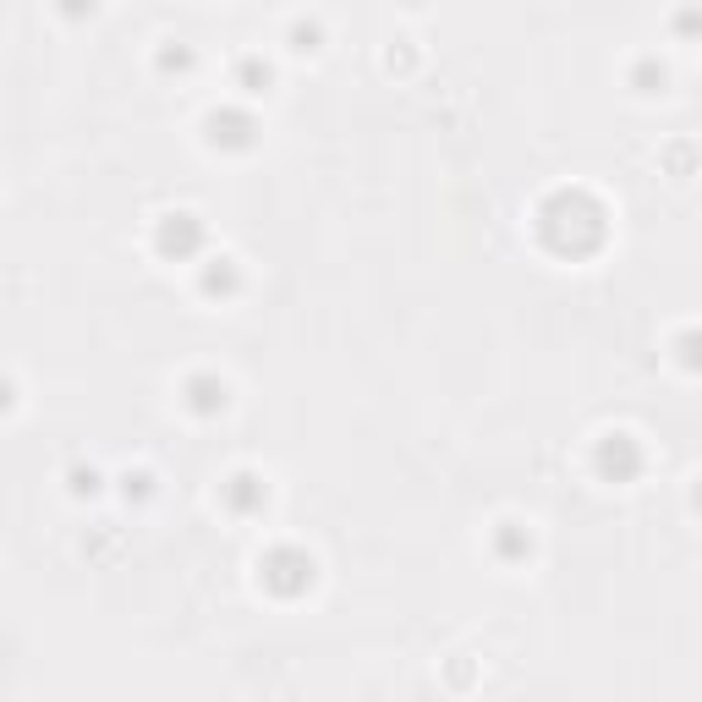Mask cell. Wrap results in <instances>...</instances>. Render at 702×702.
I'll use <instances>...</instances> for the list:
<instances>
[{"instance_id":"1","label":"cell","mask_w":702,"mask_h":702,"mask_svg":"<svg viewBox=\"0 0 702 702\" xmlns=\"http://www.w3.org/2000/svg\"><path fill=\"white\" fill-rule=\"evenodd\" d=\"M538 237H544V248L560 253V259H581V253L604 248V209H598V198H587V192H576V187L549 192V198L538 203Z\"/></svg>"},{"instance_id":"2","label":"cell","mask_w":702,"mask_h":702,"mask_svg":"<svg viewBox=\"0 0 702 702\" xmlns=\"http://www.w3.org/2000/svg\"><path fill=\"white\" fill-rule=\"evenodd\" d=\"M313 581H318V565H313L307 549H296V544H281V549H270L259 560V587L275 593V598H302Z\"/></svg>"},{"instance_id":"3","label":"cell","mask_w":702,"mask_h":702,"mask_svg":"<svg viewBox=\"0 0 702 702\" xmlns=\"http://www.w3.org/2000/svg\"><path fill=\"white\" fill-rule=\"evenodd\" d=\"M203 248H209V226H203L192 209H170V214H159V226H154V253H159V259H170V264H192V259H203Z\"/></svg>"},{"instance_id":"4","label":"cell","mask_w":702,"mask_h":702,"mask_svg":"<svg viewBox=\"0 0 702 702\" xmlns=\"http://www.w3.org/2000/svg\"><path fill=\"white\" fill-rule=\"evenodd\" d=\"M593 472H598L604 483H631V478L642 472V444H637L631 433H604V439L593 444Z\"/></svg>"},{"instance_id":"5","label":"cell","mask_w":702,"mask_h":702,"mask_svg":"<svg viewBox=\"0 0 702 702\" xmlns=\"http://www.w3.org/2000/svg\"><path fill=\"white\" fill-rule=\"evenodd\" d=\"M209 143L226 148V154L259 148V116H253L248 105H220V111L209 116Z\"/></svg>"},{"instance_id":"6","label":"cell","mask_w":702,"mask_h":702,"mask_svg":"<svg viewBox=\"0 0 702 702\" xmlns=\"http://www.w3.org/2000/svg\"><path fill=\"white\" fill-rule=\"evenodd\" d=\"M181 407H187L192 418H220V412L231 407V385H226L220 374H187Z\"/></svg>"},{"instance_id":"7","label":"cell","mask_w":702,"mask_h":702,"mask_svg":"<svg viewBox=\"0 0 702 702\" xmlns=\"http://www.w3.org/2000/svg\"><path fill=\"white\" fill-rule=\"evenodd\" d=\"M220 500H226L231 516H259V511L270 505V483H264L259 472H231V478L220 483Z\"/></svg>"},{"instance_id":"8","label":"cell","mask_w":702,"mask_h":702,"mask_svg":"<svg viewBox=\"0 0 702 702\" xmlns=\"http://www.w3.org/2000/svg\"><path fill=\"white\" fill-rule=\"evenodd\" d=\"M198 291H203V296H220V302L237 296V291H242V264L226 259V253L203 259V264H198Z\"/></svg>"},{"instance_id":"9","label":"cell","mask_w":702,"mask_h":702,"mask_svg":"<svg viewBox=\"0 0 702 702\" xmlns=\"http://www.w3.org/2000/svg\"><path fill=\"white\" fill-rule=\"evenodd\" d=\"M270 83H275V66H270L264 55H242V61H237V88H242L248 99L270 94Z\"/></svg>"},{"instance_id":"10","label":"cell","mask_w":702,"mask_h":702,"mask_svg":"<svg viewBox=\"0 0 702 702\" xmlns=\"http://www.w3.org/2000/svg\"><path fill=\"white\" fill-rule=\"evenodd\" d=\"M494 549H500V560H527V555H533V538H527V527H516V522H500V533H494Z\"/></svg>"},{"instance_id":"11","label":"cell","mask_w":702,"mask_h":702,"mask_svg":"<svg viewBox=\"0 0 702 702\" xmlns=\"http://www.w3.org/2000/svg\"><path fill=\"white\" fill-rule=\"evenodd\" d=\"M192 66H198V55L187 44H165L159 50V72H192Z\"/></svg>"},{"instance_id":"12","label":"cell","mask_w":702,"mask_h":702,"mask_svg":"<svg viewBox=\"0 0 702 702\" xmlns=\"http://www.w3.org/2000/svg\"><path fill=\"white\" fill-rule=\"evenodd\" d=\"M291 50H318V22H291Z\"/></svg>"},{"instance_id":"13","label":"cell","mask_w":702,"mask_h":702,"mask_svg":"<svg viewBox=\"0 0 702 702\" xmlns=\"http://www.w3.org/2000/svg\"><path fill=\"white\" fill-rule=\"evenodd\" d=\"M72 494H99V472H72Z\"/></svg>"},{"instance_id":"14","label":"cell","mask_w":702,"mask_h":702,"mask_svg":"<svg viewBox=\"0 0 702 702\" xmlns=\"http://www.w3.org/2000/svg\"><path fill=\"white\" fill-rule=\"evenodd\" d=\"M0 412H11V379H0Z\"/></svg>"}]
</instances>
